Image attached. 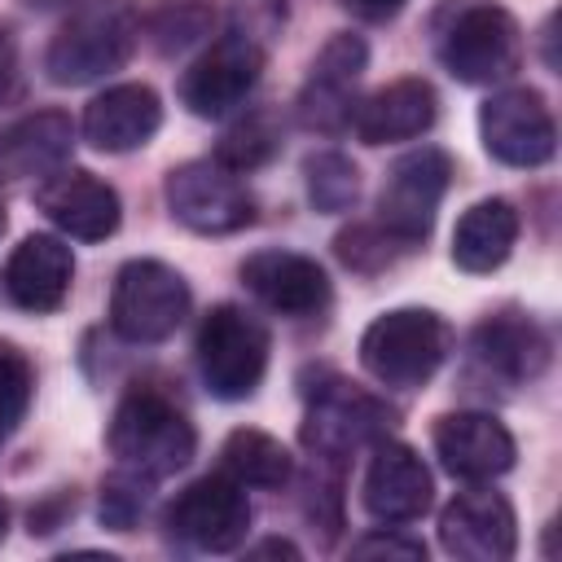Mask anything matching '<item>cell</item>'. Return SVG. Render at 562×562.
I'll return each mask as SVG.
<instances>
[{
	"label": "cell",
	"mask_w": 562,
	"mask_h": 562,
	"mask_svg": "<svg viewBox=\"0 0 562 562\" xmlns=\"http://www.w3.org/2000/svg\"><path fill=\"white\" fill-rule=\"evenodd\" d=\"M435 53L457 83L492 88L518 75L522 31L514 13L492 0H452L435 22Z\"/></svg>",
	"instance_id": "1"
},
{
	"label": "cell",
	"mask_w": 562,
	"mask_h": 562,
	"mask_svg": "<svg viewBox=\"0 0 562 562\" xmlns=\"http://www.w3.org/2000/svg\"><path fill=\"white\" fill-rule=\"evenodd\" d=\"M140 40V18L123 0H88L79 4L53 35L44 53V70L61 88H83L114 75Z\"/></svg>",
	"instance_id": "2"
},
{
	"label": "cell",
	"mask_w": 562,
	"mask_h": 562,
	"mask_svg": "<svg viewBox=\"0 0 562 562\" xmlns=\"http://www.w3.org/2000/svg\"><path fill=\"white\" fill-rule=\"evenodd\" d=\"M105 443L114 452L119 465L140 470L149 479H167L176 470H184L198 452V435L193 422L154 386H132L105 430Z\"/></svg>",
	"instance_id": "3"
},
{
	"label": "cell",
	"mask_w": 562,
	"mask_h": 562,
	"mask_svg": "<svg viewBox=\"0 0 562 562\" xmlns=\"http://www.w3.org/2000/svg\"><path fill=\"white\" fill-rule=\"evenodd\" d=\"M452 351V329L430 307H395L382 312L360 334V364L373 382L391 391L426 386Z\"/></svg>",
	"instance_id": "4"
},
{
	"label": "cell",
	"mask_w": 562,
	"mask_h": 562,
	"mask_svg": "<svg viewBox=\"0 0 562 562\" xmlns=\"http://www.w3.org/2000/svg\"><path fill=\"white\" fill-rule=\"evenodd\" d=\"M272 338L259 316L237 303H215L198 325V373L215 400H250L268 373Z\"/></svg>",
	"instance_id": "5"
},
{
	"label": "cell",
	"mask_w": 562,
	"mask_h": 562,
	"mask_svg": "<svg viewBox=\"0 0 562 562\" xmlns=\"http://www.w3.org/2000/svg\"><path fill=\"white\" fill-rule=\"evenodd\" d=\"M391 417L395 413L378 395H369L364 386H351L342 378H329L325 386L307 391V413H303L299 439H303V448L316 461L338 465L351 452L373 448L378 439H386Z\"/></svg>",
	"instance_id": "6"
},
{
	"label": "cell",
	"mask_w": 562,
	"mask_h": 562,
	"mask_svg": "<svg viewBox=\"0 0 562 562\" xmlns=\"http://www.w3.org/2000/svg\"><path fill=\"white\" fill-rule=\"evenodd\" d=\"M189 285L162 259H132L119 268L110 290V329L123 342H162L189 316Z\"/></svg>",
	"instance_id": "7"
},
{
	"label": "cell",
	"mask_w": 562,
	"mask_h": 562,
	"mask_svg": "<svg viewBox=\"0 0 562 562\" xmlns=\"http://www.w3.org/2000/svg\"><path fill=\"white\" fill-rule=\"evenodd\" d=\"M448 184H452V158L443 149L422 145V149L400 154L378 193V224L395 241L417 250L435 228V211H439Z\"/></svg>",
	"instance_id": "8"
},
{
	"label": "cell",
	"mask_w": 562,
	"mask_h": 562,
	"mask_svg": "<svg viewBox=\"0 0 562 562\" xmlns=\"http://www.w3.org/2000/svg\"><path fill=\"white\" fill-rule=\"evenodd\" d=\"M162 198H167V211L184 228L206 233V237L237 233L255 220L250 189L237 180V171H228L215 158H193V162L171 167L167 184H162Z\"/></svg>",
	"instance_id": "9"
},
{
	"label": "cell",
	"mask_w": 562,
	"mask_h": 562,
	"mask_svg": "<svg viewBox=\"0 0 562 562\" xmlns=\"http://www.w3.org/2000/svg\"><path fill=\"white\" fill-rule=\"evenodd\" d=\"M167 527H171V536H180L184 544H193L202 553H233L250 531L246 487L237 479H228L224 470L202 474L171 501Z\"/></svg>",
	"instance_id": "10"
},
{
	"label": "cell",
	"mask_w": 562,
	"mask_h": 562,
	"mask_svg": "<svg viewBox=\"0 0 562 562\" xmlns=\"http://www.w3.org/2000/svg\"><path fill=\"white\" fill-rule=\"evenodd\" d=\"M483 149L505 167H544L558 149V127L536 88H501L479 110Z\"/></svg>",
	"instance_id": "11"
},
{
	"label": "cell",
	"mask_w": 562,
	"mask_h": 562,
	"mask_svg": "<svg viewBox=\"0 0 562 562\" xmlns=\"http://www.w3.org/2000/svg\"><path fill=\"white\" fill-rule=\"evenodd\" d=\"M259 70H263V53L250 35H241V31L220 35L180 75V105L198 119H224L255 92Z\"/></svg>",
	"instance_id": "12"
},
{
	"label": "cell",
	"mask_w": 562,
	"mask_h": 562,
	"mask_svg": "<svg viewBox=\"0 0 562 562\" xmlns=\"http://www.w3.org/2000/svg\"><path fill=\"white\" fill-rule=\"evenodd\" d=\"M439 544L461 562H505L518 549L514 505L492 487H465L439 509Z\"/></svg>",
	"instance_id": "13"
},
{
	"label": "cell",
	"mask_w": 562,
	"mask_h": 562,
	"mask_svg": "<svg viewBox=\"0 0 562 562\" xmlns=\"http://www.w3.org/2000/svg\"><path fill=\"white\" fill-rule=\"evenodd\" d=\"M241 285L277 316L307 321L329 307V277L316 259L299 250H255L237 268Z\"/></svg>",
	"instance_id": "14"
},
{
	"label": "cell",
	"mask_w": 562,
	"mask_h": 562,
	"mask_svg": "<svg viewBox=\"0 0 562 562\" xmlns=\"http://www.w3.org/2000/svg\"><path fill=\"white\" fill-rule=\"evenodd\" d=\"M369 66V48L360 35L338 31L312 61V75L299 92V119L312 132H342L356 110V83Z\"/></svg>",
	"instance_id": "15"
},
{
	"label": "cell",
	"mask_w": 562,
	"mask_h": 562,
	"mask_svg": "<svg viewBox=\"0 0 562 562\" xmlns=\"http://www.w3.org/2000/svg\"><path fill=\"white\" fill-rule=\"evenodd\" d=\"M430 496H435V483H430L426 461L408 443L378 439L373 457H369V470H364V487H360V501H364L369 518H378L386 527L417 522L430 509Z\"/></svg>",
	"instance_id": "16"
},
{
	"label": "cell",
	"mask_w": 562,
	"mask_h": 562,
	"mask_svg": "<svg viewBox=\"0 0 562 562\" xmlns=\"http://www.w3.org/2000/svg\"><path fill=\"white\" fill-rule=\"evenodd\" d=\"M435 452H439V465L465 483L501 479L518 457L505 422H496L492 413H479V408L443 413L435 422Z\"/></svg>",
	"instance_id": "17"
},
{
	"label": "cell",
	"mask_w": 562,
	"mask_h": 562,
	"mask_svg": "<svg viewBox=\"0 0 562 562\" xmlns=\"http://www.w3.org/2000/svg\"><path fill=\"white\" fill-rule=\"evenodd\" d=\"M35 206L66 237H79V241H105L123 220V202H119L114 184H105L101 176H92L83 167H57L53 176H44Z\"/></svg>",
	"instance_id": "18"
},
{
	"label": "cell",
	"mask_w": 562,
	"mask_h": 562,
	"mask_svg": "<svg viewBox=\"0 0 562 562\" xmlns=\"http://www.w3.org/2000/svg\"><path fill=\"white\" fill-rule=\"evenodd\" d=\"M439 119V97L422 75H404L378 92H369L364 101H356L351 110V132L364 145H395V140H417L435 127Z\"/></svg>",
	"instance_id": "19"
},
{
	"label": "cell",
	"mask_w": 562,
	"mask_h": 562,
	"mask_svg": "<svg viewBox=\"0 0 562 562\" xmlns=\"http://www.w3.org/2000/svg\"><path fill=\"white\" fill-rule=\"evenodd\" d=\"M70 277H75V255L61 237L53 233H31L13 246L9 263H4V294L9 303H18L22 312H57L70 294Z\"/></svg>",
	"instance_id": "20"
},
{
	"label": "cell",
	"mask_w": 562,
	"mask_h": 562,
	"mask_svg": "<svg viewBox=\"0 0 562 562\" xmlns=\"http://www.w3.org/2000/svg\"><path fill=\"white\" fill-rule=\"evenodd\" d=\"M470 356L487 378H501L509 386L531 382L549 364V334L527 312H496L483 316L470 334Z\"/></svg>",
	"instance_id": "21"
},
{
	"label": "cell",
	"mask_w": 562,
	"mask_h": 562,
	"mask_svg": "<svg viewBox=\"0 0 562 562\" xmlns=\"http://www.w3.org/2000/svg\"><path fill=\"white\" fill-rule=\"evenodd\" d=\"M162 127V101L149 83H114L83 110V140L101 154H132Z\"/></svg>",
	"instance_id": "22"
},
{
	"label": "cell",
	"mask_w": 562,
	"mask_h": 562,
	"mask_svg": "<svg viewBox=\"0 0 562 562\" xmlns=\"http://www.w3.org/2000/svg\"><path fill=\"white\" fill-rule=\"evenodd\" d=\"M70 145L75 123L61 110H40L0 127V184L18 176H53L57 167H66Z\"/></svg>",
	"instance_id": "23"
},
{
	"label": "cell",
	"mask_w": 562,
	"mask_h": 562,
	"mask_svg": "<svg viewBox=\"0 0 562 562\" xmlns=\"http://www.w3.org/2000/svg\"><path fill=\"white\" fill-rule=\"evenodd\" d=\"M518 241V211L509 198H483L474 202L457 228H452V263L461 272H496Z\"/></svg>",
	"instance_id": "24"
},
{
	"label": "cell",
	"mask_w": 562,
	"mask_h": 562,
	"mask_svg": "<svg viewBox=\"0 0 562 562\" xmlns=\"http://www.w3.org/2000/svg\"><path fill=\"white\" fill-rule=\"evenodd\" d=\"M220 470L228 479H237L241 487H285L294 474V457L281 439H272L268 430L241 426L224 439L220 448Z\"/></svg>",
	"instance_id": "25"
},
{
	"label": "cell",
	"mask_w": 562,
	"mask_h": 562,
	"mask_svg": "<svg viewBox=\"0 0 562 562\" xmlns=\"http://www.w3.org/2000/svg\"><path fill=\"white\" fill-rule=\"evenodd\" d=\"M303 189H307V202L325 215H342L356 206L360 198V171L347 154L338 149H321L303 162Z\"/></svg>",
	"instance_id": "26"
},
{
	"label": "cell",
	"mask_w": 562,
	"mask_h": 562,
	"mask_svg": "<svg viewBox=\"0 0 562 562\" xmlns=\"http://www.w3.org/2000/svg\"><path fill=\"white\" fill-rule=\"evenodd\" d=\"M211 26H215L211 0H167V4L145 22V31H149V40H154L158 53H180V48L206 40Z\"/></svg>",
	"instance_id": "27"
},
{
	"label": "cell",
	"mask_w": 562,
	"mask_h": 562,
	"mask_svg": "<svg viewBox=\"0 0 562 562\" xmlns=\"http://www.w3.org/2000/svg\"><path fill=\"white\" fill-rule=\"evenodd\" d=\"M277 145H281V132L272 127V119L268 114H246L241 123H233L224 136H220V145H215V162H224L228 171H255V167H263L272 154H277Z\"/></svg>",
	"instance_id": "28"
},
{
	"label": "cell",
	"mask_w": 562,
	"mask_h": 562,
	"mask_svg": "<svg viewBox=\"0 0 562 562\" xmlns=\"http://www.w3.org/2000/svg\"><path fill=\"white\" fill-rule=\"evenodd\" d=\"M158 479L140 474V470H127L119 465L110 479H101V522L110 531H132L149 505V492H154Z\"/></svg>",
	"instance_id": "29"
},
{
	"label": "cell",
	"mask_w": 562,
	"mask_h": 562,
	"mask_svg": "<svg viewBox=\"0 0 562 562\" xmlns=\"http://www.w3.org/2000/svg\"><path fill=\"white\" fill-rule=\"evenodd\" d=\"M31 391H35V369L31 360L0 342V448L13 439V430L22 426L26 408H31Z\"/></svg>",
	"instance_id": "30"
},
{
	"label": "cell",
	"mask_w": 562,
	"mask_h": 562,
	"mask_svg": "<svg viewBox=\"0 0 562 562\" xmlns=\"http://www.w3.org/2000/svg\"><path fill=\"white\" fill-rule=\"evenodd\" d=\"M334 250L351 272H378V268H391L400 255H408V246L395 241L382 224H351L347 233H338Z\"/></svg>",
	"instance_id": "31"
},
{
	"label": "cell",
	"mask_w": 562,
	"mask_h": 562,
	"mask_svg": "<svg viewBox=\"0 0 562 562\" xmlns=\"http://www.w3.org/2000/svg\"><path fill=\"white\" fill-rule=\"evenodd\" d=\"M351 558H408V562H417V558H426V544L413 540V536L369 531V536H360V540L351 544Z\"/></svg>",
	"instance_id": "32"
},
{
	"label": "cell",
	"mask_w": 562,
	"mask_h": 562,
	"mask_svg": "<svg viewBox=\"0 0 562 562\" xmlns=\"http://www.w3.org/2000/svg\"><path fill=\"white\" fill-rule=\"evenodd\" d=\"M18 92V44L9 35V26H0V105Z\"/></svg>",
	"instance_id": "33"
},
{
	"label": "cell",
	"mask_w": 562,
	"mask_h": 562,
	"mask_svg": "<svg viewBox=\"0 0 562 562\" xmlns=\"http://www.w3.org/2000/svg\"><path fill=\"white\" fill-rule=\"evenodd\" d=\"M347 13H356V18H364V22H386V18H395L408 0H338Z\"/></svg>",
	"instance_id": "34"
},
{
	"label": "cell",
	"mask_w": 562,
	"mask_h": 562,
	"mask_svg": "<svg viewBox=\"0 0 562 562\" xmlns=\"http://www.w3.org/2000/svg\"><path fill=\"white\" fill-rule=\"evenodd\" d=\"M272 553H281V558H299V549H294L290 540H263V544L250 549V558H272Z\"/></svg>",
	"instance_id": "35"
},
{
	"label": "cell",
	"mask_w": 562,
	"mask_h": 562,
	"mask_svg": "<svg viewBox=\"0 0 562 562\" xmlns=\"http://www.w3.org/2000/svg\"><path fill=\"white\" fill-rule=\"evenodd\" d=\"M26 9H61V4H70V0H22Z\"/></svg>",
	"instance_id": "36"
},
{
	"label": "cell",
	"mask_w": 562,
	"mask_h": 562,
	"mask_svg": "<svg viewBox=\"0 0 562 562\" xmlns=\"http://www.w3.org/2000/svg\"><path fill=\"white\" fill-rule=\"evenodd\" d=\"M4 531H9V505L0 501V540H4Z\"/></svg>",
	"instance_id": "37"
},
{
	"label": "cell",
	"mask_w": 562,
	"mask_h": 562,
	"mask_svg": "<svg viewBox=\"0 0 562 562\" xmlns=\"http://www.w3.org/2000/svg\"><path fill=\"white\" fill-rule=\"evenodd\" d=\"M0 233H4V206H0Z\"/></svg>",
	"instance_id": "38"
}]
</instances>
